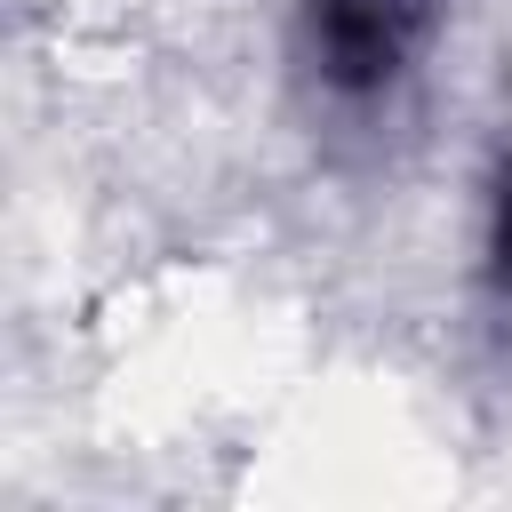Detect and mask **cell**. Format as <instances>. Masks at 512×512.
<instances>
[{
  "label": "cell",
  "instance_id": "cell-1",
  "mask_svg": "<svg viewBox=\"0 0 512 512\" xmlns=\"http://www.w3.org/2000/svg\"><path fill=\"white\" fill-rule=\"evenodd\" d=\"M432 24V0H312V56L320 80L344 96H368L384 80H400V64L416 56Z\"/></svg>",
  "mask_w": 512,
  "mask_h": 512
},
{
  "label": "cell",
  "instance_id": "cell-2",
  "mask_svg": "<svg viewBox=\"0 0 512 512\" xmlns=\"http://www.w3.org/2000/svg\"><path fill=\"white\" fill-rule=\"evenodd\" d=\"M496 256H504V280H512V192H504V216H496Z\"/></svg>",
  "mask_w": 512,
  "mask_h": 512
}]
</instances>
